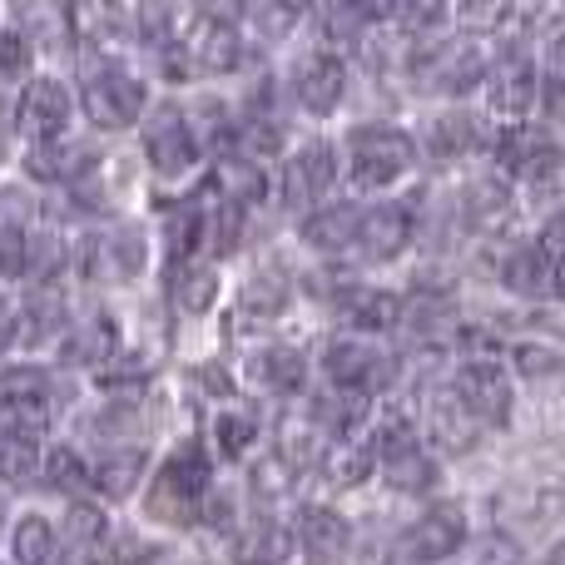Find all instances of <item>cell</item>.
I'll return each mask as SVG.
<instances>
[{
  "label": "cell",
  "mask_w": 565,
  "mask_h": 565,
  "mask_svg": "<svg viewBox=\"0 0 565 565\" xmlns=\"http://www.w3.org/2000/svg\"><path fill=\"white\" fill-rule=\"evenodd\" d=\"M115 565H154V551H149V546H129V541H125V546L115 551Z\"/></svg>",
  "instance_id": "obj_54"
},
{
  "label": "cell",
  "mask_w": 565,
  "mask_h": 565,
  "mask_svg": "<svg viewBox=\"0 0 565 565\" xmlns=\"http://www.w3.org/2000/svg\"><path fill=\"white\" fill-rule=\"evenodd\" d=\"M25 65H30V40L20 30H0V75L15 79L25 75Z\"/></svg>",
  "instance_id": "obj_46"
},
{
  "label": "cell",
  "mask_w": 565,
  "mask_h": 565,
  "mask_svg": "<svg viewBox=\"0 0 565 565\" xmlns=\"http://www.w3.org/2000/svg\"><path fill=\"white\" fill-rule=\"evenodd\" d=\"M322 372H328L332 387L352 392V397H377V392H387L392 377H397V367H392L387 352L372 348V342H362V338L328 342V352H322Z\"/></svg>",
  "instance_id": "obj_4"
},
{
  "label": "cell",
  "mask_w": 565,
  "mask_h": 565,
  "mask_svg": "<svg viewBox=\"0 0 565 565\" xmlns=\"http://www.w3.org/2000/svg\"><path fill=\"white\" fill-rule=\"evenodd\" d=\"M338 184V149L328 139H312L282 164V204L288 209H318Z\"/></svg>",
  "instance_id": "obj_9"
},
{
  "label": "cell",
  "mask_w": 565,
  "mask_h": 565,
  "mask_svg": "<svg viewBox=\"0 0 565 565\" xmlns=\"http://www.w3.org/2000/svg\"><path fill=\"white\" fill-rule=\"evenodd\" d=\"M45 457V481L50 487H60V491H70V497H85V491H95L89 487V461L79 457L75 447H55V451H40Z\"/></svg>",
  "instance_id": "obj_37"
},
{
  "label": "cell",
  "mask_w": 565,
  "mask_h": 565,
  "mask_svg": "<svg viewBox=\"0 0 565 565\" xmlns=\"http://www.w3.org/2000/svg\"><path fill=\"white\" fill-rule=\"evenodd\" d=\"M145 159L159 179H184L199 164V135L179 105H154V115L145 119Z\"/></svg>",
  "instance_id": "obj_5"
},
{
  "label": "cell",
  "mask_w": 565,
  "mask_h": 565,
  "mask_svg": "<svg viewBox=\"0 0 565 565\" xmlns=\"http://www.w3.org/2000/svg\"><path fill=\"white\" fill-rule=\"evenodd\" d=\"M139 477H145V447H109L99 451V461H89V487L105 497H129Z\"/></svg>",
  "instance_id": "obj_26"
},
{
  "label": "cell",
  "mask_w": 565,
  "mask_h": 565,
  "mask_svg": "<svg viewBox=\"0 0 565 565\" xmlns=\"http://www.w3.org/2000/svg\"><path fill=\"white\" fill-rule=\"evenodd\" d=\"M20 268H25L35 282H50L65 268V244H60L55 234H40L35 244H25V254H20Z\"/></svg>",
  "instance_id": "obj_41"
},
{
  "label": "cell",
  "mask_w": 565,
  "mask_h": 565,
  "mask_svg": "<svg viewBox=\"0 0 565 565\" xmlns=\"http://www.w3.org/2000/svg\"><path fill=\"white\" fill-rule=\"evenodd\" d=\"M15 30L25 40H60L65 35V6L60 0H10Z\"/></svg>",
  "instance_id": "obj_36"
},
{
  "label": "cell",
  "mask_w": 565,
  "mask_h": 565,
  "mask_svg": "<svg viewBox=\"0 0 565 565\" xmlns=\"http://www.w3.org/2000/svg\"><path fill=\"white\" fill-rule=\"evenodd\" d=\"M15 115L25 129H35L40 139H50V135H65L70 115H75V99H70V89L60 85V79H30L20 105H15Z\"/></svg>",
  "instance_id": "obj_19"
},
{
  "label": "cell",
  "mask_w": 565,
  "mask_h": 565,
  "mask_svg": "<svg viewBox=\"0 0 565 565\" xmlns=\"http://www.w3.org/2000/svg\"><path fill=\"white\" fill-rule=\"evenodd\" d=\"M288 556H292V531L278 526L274 516L248 521V526L234 536V561L238 565H282Z\"/></svg>",
  "instance_id": "obj_24"
},
{
  "label": "cell",
  "mask_w": 565,
  "mask_h": 565,
  "mask_svg": "<svg viewBox=\"0 0 565 565\" xmlns=\"http://www.w3.org/2000/svg\"><path fill=\"white\" fill-rule=\"evenodd\" d=\"M342 10H348L358 25H377V20L397 15V0H338Z\"/></svg>",
  "instance_id": "obj_48"
},
{
  "label": "cell",
  "mask_w": 565,
  "mask_h": 565,
  "mask_svg": "<svg viewBox=\"0 0 565 565\" xmlns=\"http://www.w3.org/2000/svg\"><path fill=\"white\" fill-rule=\"evenodd\" d=\"M397 10H402V20H407L412 30H427V25H437V20L447 15V0H397Z\"/></svg>",
  "instance_id": "obj_47"
},
{
  "label": "cell",
  "mask_w": 565,
  "mask_h": 565,
  "mask_svg": "<svg viewBox=\"0 0 565 565\" xmlns=\"http://www.w3.org/2000/svg\"><path fill=\"white\" fill-rule=\"evenodd\" d=\"M15 125H20L15 99H0V159L10 154V139H15Z\"/></svg>",
  "instance_id": "obj_51"
},
{
  "label": "cell",
  "mask_w": 565,
  "mask_h": 565,
  "mask_svg": "<svg viewBox=\"0 0 565 565\" xmlns=\"http://www.w3.org/2000/svg\"><path fill=\"white\" fill-rule=\"evenodd\" d=\"M481 75H487V50L477 40H451L427 60V79L441 95H467L481 85Z\"/></svg>",
  "instance_id": "obj_18"
},
{
  "label": "cell",
  "mask_w": 565,
  "mask_h": 565,
  "mask_svg": "<svg viewBox=\"0 0 565 565\" xmlns=\"http://www.w3.org/2000/svg\"><path fill=\"white\" fill-rule=\"evenodd\" d=\"M412 209L402 204H372V209H358V234H352V248H358L367 264H392L402 248L412 244Z\"/></svg>",
  "instance_id": "obj_12"
},
{
  "label": "cell",
  "mask_w": 565,
  "mask_h": 565,
  "mask_svg": "<svg viewBox=\"0 0 565 565\" xmlns=\"http://www.w3.org/2000/svg\"><path fill=\"white\" fill-rule=\"evenodd\" d=\"M412 154H417V145H412V135L402 125H358L348 135V169H352V184L362 189H382L392 184V179L407 174Z\"/></svg>",
  "instance_id": "obj_3"
},
{
  "label": "cell",
  "mask_w": 565,
  "mask_h": 565,
  "mask_svg": "<svg viewBox=\"0 0 565 565\" xmlns=\"http://www.w3.org/2000/svg\"><path fill=\"white\" fill-rule=\"evenodd\" d=\"M145 258H149V238L145 228L135 224H115L89 244V274L99 278H115V282H129L145 274Z\"/></svg>",
  "instance_id": "obj_14"
},
{
  "label": "cell",
  "mask_w": 565,
  "mask_h": 565,
  "mask_svg": "<svg viewBox=\"0 0 565 565\" xmlns=\"http://www.w3.org/2000/svg\"><path fill=\"white\" fill-rule=\"evenodd\" d=\"M15 338H20V312L10 308V302H0V352H6Z\"/></svg>",
  "instance_id": "obj_53"
},
{
  "label": "cell",
  "mask_w": 565,
  "mask_h": 565,
  "mask_svg": "<svg viewBox=\"0 0 565 565\" xmlns=\"http://www.w3.org/2000/svg\"><path fill=\"white\" fill-rule=\"evenodd\" d=\"M60 6H65V0H60Z\"/></svg>",
  "instance_id": "obj_56"
},
{
  "label": "cell",
  "mask_w": 565,
  "mask_h": 565,
  "mask_svg": "<svg viewBox=\"0 0 565 565\" xmlns=\"http://www.w3.org/2000/svg\"><path fill=\"white\" fill-rule=\"evenodd\" d=\"M516 367L526 372V377H556V372H561V352L556 348H541V342H526V348H516Z\"/></svg>",
  "instance_id": "obj_45"
},
{
  "label": "cell",
  "mask_w": 565,
  "mask_h": 565,
  "mask_svg": "<svg viewBox=\"0 0 565 565\" xmlns=\"http://www.w3.org/2000/svg\"><path fill=\"white\" fill-rule=\"evenodd\" d=\"M322 477L332 481V487H358L362 477L372 471V447H362V441H338V447L322 451Z\"/></svg>",
  "instance_id": "obj_38"
},
{
  "label": "cell",
  "mask_w": 565,
  "mask_h": 565,
  "mask_svg": "<svg viewBox=\"0 0 565 565\" xmlns=\"http://www.w3.org/2000/svg\"><path fill=\"white\" fill-rule=\"evenodd\" d=\"M467 546V511L461 507H431L427 516H417L407 526V536H402V556L407 561H447L451 551Z\"/></svg>",
  "instance_id": "obj_13"
},
{
  "label": "cell",
  "mask_w": 565,
  "mask_h": 565,
  "mask_svg": "<svg viewBox=\"0 0 565 565\" xmlns=\"http://www.w3.org/2000/svg\"><path fill=\"white\" fill-rule=\"evenodd\" d=\"M501 278L521 298H556L561 292V224H546V234L531 238L526 248H516L507 258V268H501Z\"/></svg>",
  "instance_id": "obj_8"
},
{
  "label": "cell",
  "mask_w": 565,
  "mask_h": 565,
  "mask_svg": "<svg viewBox=\"0 0 565 565\" xmlns=\"http://www.w3.org/2000/svg\"><path fill=\"white\" fill-rule=\"evenodd\" d=\"M487 95H491V109L497 115H526L531 105H536V89H541V75H536V65H531L526 55H507V60H497V65L487 70Z\"/></svg>",
  "instance_id": "obj_16"
},
{
  "label": "cell",
  "mask_w": 565,
  "mask_h": 565,
  "mask_svg": "<svg viewBox=\"0 0 565 565\" xmlns=\"http://www.w3.org/2000/svg\"><path fill=\"white\" fill-rule=\"evenodd\" d=\"M244 45H238L234 20H199L184 40H179V75H224V70L238 65Z\"/></svg>",
  "instance_id": "obj_11"
},
{
  "label": "cell",
  "mask_w": 565,
  "mask_h": 565,
  "mask_svg": "<svg viewBox=\"0 0 565 565\" xmlns=\"http://www.w3.org/2000/svg\"><path fill=\"white\" fill-rule=\"evenodd\" d=\"M40 471V431L20 427V422H0V477L6 481H30Z\"/></svg>",
  "instance_id": "obj_28"
},
{
  "label": "cell",
  "mask_w": 565,
  "mask_h": 565,
  "mask_svg": "<svg viewBox=\"0 0 565 565\" xmlns=\"http://www.w3.org/2000/svg\"><path fill=\"white\" fill-rule=\"evenodd\" d=\"M298 546L308 551L312 565H338L352 546V526L338 516V511H322V507H308L298 521Z\"/></svg>",
  "instance_id": "obj_21"
},
{
  "label": "cell",
  "mask_w": 565,
  "mask_h": 565,
  "mask_svg": "<svg viewBox=\"0 0 565 565\" xmlns=\"http://www.w3.org/2000/svg\"><path fill=\"white\" fill-rule=\"evenodd\" d=\"M422 139H427V154L431 159H461V154H471V149H487L491 145L487 125H481L477 115H467V109L437 115L427 129H422Z\"/></svg>",
  "instance_id": "obj_22"
},
{
  "label": "cell",
  "mask_w": 565,
  "mask_h": 565,
  "mask_svg": "<svg viewBox=\"0 0 565 565\" xmlns=\"http://www.w3.org/2000/svg\"><path fill=\"white\" fill-rule=\"evenodd\" d=\"M244 6H248V0H199V10H204L209 20H234Z\"/></svg>",
  "instance_id": "obj_52"
},
{
  "label": "cell",
  "mask_w": 565,
  "mask_h": 565,
  "mask_svg": "<svg viewBox=\"0 0 565 565\" xmlns=\"http://www.w3.org/2000/svg\"><path fill=\"white\" fill-rule=\"evenodd\" d=\"M10 556L15 565H50L55 561V526L45 516H20L10 531Z\"/></svg>",
  "instance_id": "obj_34"
},
{
  "label": "cell",
  "mask_w": 565,
  "mask_h": 565,
  "mask_svg": "<svg viewBox=\"0 0 565 565\" xmlns=\"http://www.w3.org/2000/svg\"><path fill=\"white\" fill-rule=\"evenodd\" d=\"M119 352V332H115V322L99 312V318H85V322H75V328L65 332V358L70 362H85V367H105L109 358Z\"/></svg>",
  "instance_id": "obj_27"
},
{
  "label": "cell",
  "mask_w": 565,
  "mask_h": 565,
  "mask_svg": "<svg viewBox=\"0 0 565 565\" xmlns=\"http://www.w3.org/2000/svg\"><path fill=\"white\" fill-rule=\"evenodd\" d=\"M352 234H358V209L352 204H332V209H312L302 218V244L318 248L322 258H338L352 248Z\"/></svg>",
  "instance_id": "obj_23"
},
{
  "label": "cell",
  "mask_w": 565,
  "mask_h": 565,
  "mask_svg": "<svg viewBox=\"0 0 565 565\" xmlns=\"http://www.w3.org/2000/svg\"><path fill=\"white\" fill-rule=\"evenodd\" d=\"M50 412V377L40 367H10L0 372V417L20 422V427H45Z\"/></svg>",
  "instance_id": "obj_15"
},
{
  "label": "cell",
  "mask_w": 565,
  "mask_h": 565,
  "mask_svg": "<svg viewBox=\"0 0 565 565\" xmlns=\"http://www.w3.org/2000/svg\"><path fill=\"white\" fill-rule=\"evenodd\" d=\"M164 244H169V264H184L204 248V204H179L164 224Z\"/></svg>",
  "instance_id": "obj_33"
},
{
  "label": "cell",
  "mask_w": 565,
  "mask_h": 565,
  "mask_svg": "<svg viewBox=\"0 0 565 565\" xmlns=\"http://www.w3.org/2000/svg\"><path fill=\"white\" fill-rule=\"evenodd\" d=\"M214 487V457L204 451V441H179L174 457L159 467L154 487H149V511H154L159 521H174V526H184V521L199 516V501H204V491Z\"/></svg>",
  "instance_id": "obj_1"
},
{
  "label": "cell",
  "mask_w": 565,
  "mask_h": 565,
  "mask_svg": "<svg viewBox=\"0 0 565 565\" xmlns=\"http://www.w3.org/2000/svg\"><path fill=\"white\" fill-rule=\"evenodd\" d=\"M546 565H561V551H551V561Z\"/></svg>",
  "instance_id": "obj_55"
},
{
  "label": "cell",
  "mask_w": 565,
  "mask_h": 565,
  "mask_svg": "<svg viewBox=\"0 0 565 565\" xmlns=\"http://www.w3.org/2000/svg\"><path fill=\"white\" fill-rule=\"evenodd\" d=\"M169 298H174V308L189 312V318L209 312V308H214V298H218V268L214 264H199V258L174 264V274H169Z\"/></svg>",
  "instance_id": "obj_25"
},
{
  "label": "cell",
  "mask_w": 565,
  "mask_h": 565,
  "mask_svg": "<svg viewBox=\"0 0 565 565\" xmlns=\"http://www.w3.org/2000/svg\"><path fill=\"white\" fill-rule=\"evenodd\" d=\"M511 204H516V199H511V184L507 179H471L467 184V194H461V209H467V218L477 228H501L511 218Z\"/></svg>",
  "instance_id": "obj_31"
},
{
  "label": "cell",
  "mask_w": 565,
  "mask_h": 565,
  "mask_svg": "<svg viewBox=\"0 0 565 565\" xmlns=\"http://www.w3.org/2000/svg\"><path fill=\"white\" fill-rule=\"evenodd\" d=\"M481 565H521V556L507 536H491L487 546H481Z\"/></svg>",
  "instance_id": "obj_50"
},
{
  "label": "cell",
  "mask_w": 565,
  "mask_h": 565,
  "mask_svg": "<svg viewBox=\"0 0 565 565\" xmlns=\"http://www.w3.org/2000/svg\"><path fill=\"white\" fill-rule=\"evenodd\" d=\"M362 402H367V397H352V392L328 387V392H318V397H312V417L308 422L318 431H338V437H348V431L362 422Z\"/></svg>",
  "instance_id": "obj_35"
},
{
  "label": "cell",
  "mask_w": 565,
  "mask_h": 565,
  "mask_svg": "<svg viewBox=\"0 0 565 565\" xmlns=\"http://www.w3.org/2000/svg\"><path fill=\"white\" fill-rule=\"evenodd\" d=\"M427 431H431V441H437L441 451H451V457H461V451H471L477 447V437H481V422L467 412V402L457 397L451 387H441V392H427Z\"/></svg>",
  "instance_id": "obj_17"
},
{
  "label": "cell",
  "mask_w": 565,
  "mask_h": 565,
  "mask_svg": "<svg viewBox=\"0 0 565 565\" xmlns=\"http://www.w3.org/2000/svg\"><path fill=\"white\" fill-rule=\"evenodd\" d=\"M258 437V417H248V412H218L214 417V451L224 461H238L248 447H254Z\"/></svg>",
  "instance_id": "obj_39"
},
{
  "label": "cell",
  "mask_w": 565,
  "mask_h": 565,
  "mask_svg": "<svg viewBox=\"0 0 565 565\" xmlns=\"http://www.w3.org/2000/svg\"><path fill=\"white\" fill-rule=\"evenodd\" d=\"M214 189H218V199L248 209V204H258V199L268 194V174H264V164H258L254 154H234V159L218 164V184Z\"/></svg>",
  "instance_id": "obj_30"
},
{
  "label": "cell",
  "mask_w": 565,
  "mask_h": 565,
  "mask_svg": "<svg viewBox=\"0 0 565 565\" xmlns=\"http://www.w3.org/2000/svg\"><path fill=\"white\" fill-rule=\"evenodd\" d=\"M342 302V318L352 322L358 332H387L392 322L402 318V302L397 292H382V288H352Z\"/></svg>",
  "instance_id": "obj_29"
},
{
  "label": "cell",
  "mask_w": 565,
  "mask_h": 565,
  "mask_svg": "<svg viewBox=\"0 0 565 565\" xmlns=\"http://www.w3.org/2000/svg\"><path fill=\"white\" fill-rule=\"evenodd\" d=\"M65 541L75 551H95L99 541H105V511L99 507H89L85 497L70 507V516H65Z\"/></svg>",
  "instance_id": "obj_40"
},
{
  "label": "cell",
  "mask_w": 565,
  "mask_h": 565,
  "mask_svg": "<svg viewBox=\"0 0 565 565\" xmlns=\"http://www.w3.org/2000/svg\"><path fill=\"white\" fill-rule=\"evenodd\" d=\"M288 298H292L288 278L274 274V268H258V274L244 282V318H254V322H274V318H282Z\"/></svg>",
  "instance_id": "obj_32"
},
{
  "label": "cell",
  "mask_w": 565,
  "mask_h": 565,
  "mask_svg": "<svg viewBox=\"0 0 565 565\" xmlns=\"http://www.w3.org/2000/svg\"><path fill=\"white\" fill-rule=\"evenodd\" d=\"M292 95H298V105L308 115L318 119L332 115L342 105V95H348V65H342L338 50H308L298 60V70H292Z\"/></svg>",
  "instance_id": "obj_10"
},
{
  "label": "cell",
  "mask_w": 565,
  "mask_h": 565,
  "mask_svg": "<svg viewBox=\"0 0 565 565\" xmlns=\"http://www.w3.org/2000/svg\"><path fill=\"white\" fill-rule=\"evenodd\" d=\"M20 254H25V238H20V228L0 224V278L15 274V268H20Z\"/></svg>",
  "instance_id": "obj_49"
},
{
  "label": "cell",
  "mask_w": 565,
  "mask_h": 565,
  "mask_svg": "<svg viewBox=\"0 0 565 565\" xmlns=\"http://www.w3.org/2000/svg\"><path fill=\"white\" fill-rule=\"evenodd\" d=\"M372 461L382 467V477H387L392 491H412V497H422V491L437 487V461L427 457V447L417 441V431H412L407 417H382L377 431H372Z\"/></svg>",
  "instance_id": "obj_2"
},
{
  "label": "cell",
  "mask_w": 565,
  "mask_h": 565,
  "mask_svg": "<svg viewBox=\"0 0 565 565\" xmlns=\"http://www.w3.org/2000/svg\"><path fill=\"white\" fill-rule=\"evenodd\" d=\"M451 392L467 402V412L481 422V427H487V422L491 427H507L511 422V377L501 372L497 358H467L457 367Z\"/></svg>",
  "instance_id": "obj_7"
},
{
  "label": "cell",
  "mask_w": 565,
  "mask_h": 565,
  "mask_svg": "<svg viewBox=\"0 0 565 565\" xmlns=\"http://www.w3.org/2000/svg\"><path fill=\"white\" fill-rule=\"evenodd\" d=\"M248 382L268 397H292L308 382V358L298 348H258L248 358Z\"/></svg>",
  "instance_id": "obj_20"
},
{
  "label": "cell",
  "mask_w": 565,
  "mask_h": 565,
  "mask_svg": "<svg viewBox=\"0 0 565 565\" xmlns=\"http://www.w3.org/2000/svg\"><path fill=\"white\" fill-rule=\"evenodd\" d=\"M145 79H135L129 70H89L85 75V115L99 129H129L145 115Z\"/></svg>",
  "instance_id": "obj_6"
},
{
  "label": "cell",
  "mask_w": 565,
  "mask_h": 565,
  "mask_svg": "<svg viewBox=\"0 0 565 565\" xmlns=\"http://www.w3.org/2000/svg\"><path fill=\"white\" fill-rule=\"evenodd\" d=\"M298 10H302V0H254V25L268 40H282L298 25Z\"/></svg>",
  "instance_id": "obj_42"
},
{
  "label": "cell",
  "mask_w": 565,
  "mask_h": 565,
  "mask_svg": "<svg viewBox=\"0 0 565 565\" xmlns=\"http://www.w3.org/2000/svg\"><path fill=\"white\" fill-rule=\"evenodd\" d=\"M169 25H174V6L169 0H139L135 6V30L149 40H164Z\"/></svg>",
  "instance_id": "obj_44"
},
{
  "label": "cell",
  "mask_w": 565,
  "mask_h": 565,
  "mask_svg": "<svg viewBox=\"0 0 565 565\" xmlns=\"http://www.w3.org/2000/svg\"><path fill=\"white\" fill-rule=\"evenodd\" d=\"M292 477H298V471H292L282 457H264V461L254 467V497H264V501L288 497V491H292Z\"/></svg>",
  "instance_id": "obj_43"
}]
</instances>
